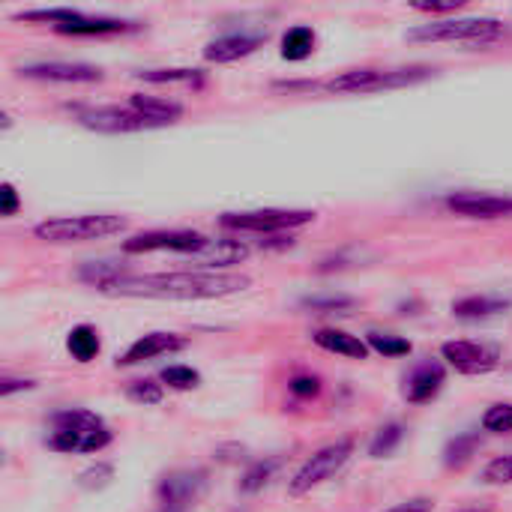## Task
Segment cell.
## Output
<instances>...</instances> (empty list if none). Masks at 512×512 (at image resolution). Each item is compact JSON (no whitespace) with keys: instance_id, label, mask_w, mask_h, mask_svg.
Here are the masks:
<instances>
[{"instance_id":"cell-5","label":"cell","mask_w":512,"mask_h":512,"mask_svg":"<svg viewBox=\"0 0 512 512\" xmlns=\"http://www.w3.org/2000/svg\"><path fill=\"white\" fill-rule=\"evenodd\" d=\"M504 36L498 18H438L408 30L411 42H462V45H492Z\"/></svg>"},{"instance_id":"cell-36","label":"cell","mask_w":512,"mask_h":512,"mask_svg":"<svg viewBox=\"0 0 512 512\" xmlns=\"http://www.w3.org/2000/svg\"><path fill=\"white\" fill-rule=\"evenodd\" d=\"M18 210H21V198H18L15 186L12 183H3L0 186V216L3 219H12V216H18Z\"/></svg>"},{"instance_id":"cell-42","label":"cell","mask_w":512,"mask_h":512,"mask_svg":"<svg viewBox=\"0 0 512 512\" xmlns=\"http://www.w3.org/2000/svg\"><path fill=\"white\" fill-rule=\"evenodd\" d=\"M459 512H492V510H480V507H474V510H459Z\"/></svg>"},{"instance_id":"cell-39","label":"cell","mask_w":512,"mask_h":512,"mask_svg":"<svg viewBox=\"0 0 512 512\" xmlns=\"http://www.w3.org/2000/svg\"><path fill=\"white\" fill-rule=\"evenodd\" d=\"M435 510V501L432 498H408L402 504H393L390 510L384 512H432Z\"/></svg>"},{"instance_id":"cell-22","label":"cell","mask_w":512,"mask_h":512,"mask_svg":"<svg viewBox=\"0 0 512 512\" xmlns=\"http://www.w3.org/2000/svg\"><path fill=\"white\" fill-rule=\"evenodd\" d=\"M66 351L72 354L75 363H93L102 351V339H99V330L90 327V324H78L69 330L66 336Z\"/></svg>"},{"instance_id":"cell-19","label":"cell","mask_w":512,"mask_h":512,"mask_svg":"<svg viewBox=\"0 0 512 512\" xmlns=\"http://www.w3.org/2000/svg\"><path fill=\"white\" fill-rule=\"evenodd\" d=\"M312 342H315L318 348H324V351H330V354H339V357H348V360H366V357L372 354L369 345H366V339L351 336V333L336 330V327L318 330V333L312 336Z\"/></svg>"},{"instance_id":"cell-38","label":"cell","mask_w":512,"mask_h":512,"mask_svg":"<svg viewBox=\"0 0 512 512\" xmlns=\"http://www.w3.org/2000/svg\"><path fill=\"white\" fill-rule=\"evenodd\" d=\"M465 3L462 0H453V3H414L417 12H426V15H456Z\"/></svg>"},{"instance_id":"cell-32","label":"cell","mask_w":512,"mask_h":512,"mask_svg":"<svg viewBox=\"0 0 512 512\" xmlns=\"http://www.w3.org/2000/svg\"><path fill=\"white\" fill-rule=\"evenodd\" d=\"M483 432L492 435H510L512 432V405L510 402H498L483 414Z\"/></svg>"},{"instance_id":"cell-12","label":"cell","mask_w":512,"mask_h":512,"mask_svg":"<svg viewBox=\"0 0 512 512\" xmlns=\"http://www.w3.org/2000/svg\"><path fill=\"white\" fill-rule=\"evenodd\" d=\"M204 492H207L204 471H171L156 486V498H159L162 512H186Z\"/></svg>"},{"instance_id":"cell-35","label":"cell","mask_w":512,"mask_h":512,"mask_svg":"<svg viewBox=\"0 0 512 512\" xmlns=\"http://www.w3.org/2000/svg\"><path fill=\"white\" fill-rule=\"evenodd\" d=\"M288 390L297 399H318L321 396V378L318 375H294L288 381Z\"/></svg>"},{"instance_id":"cell-17","label":"cell","mask_w":512,"mask_h":512,"mask_svg":"<svg viewBox=\"0 0 512 512\" xmlns=\"http://www.w3.org/2000/svg\"><path fill=\"white\" fill-rule=\"evenodd\" d=\"M249 258V246L231 237H219V240H207V246L192 255L189 261L195 264V270H210V273H225V267L243 264Z\"/></svg>"},{"instance_id":"cell-34","label":"cell","mask_w":512,"mask_h":512,"mask_svg":"<svg viewBox=\"0 0 512 512\" xmlns=\"http://www.w3.org/2000/svg\"><path fill=\"white\" fill-rule=\"evenodd\" d=\"M483 483H486V486H510L512 453L510 456H495V459L483 468Z\"/></svg>"},{"instance_id":"cell-21","label":"cell","mask_w":512,"mask_h":512,"mask_svg":"<svg viewBox=\"0 0 512 512\" xmlns=\"http://www.w3.org/2000/svg\"><path fill=\"white\" fill-rule=\"evenodd\" d=\"M512 303L504 297H489V294H471V297H462L453 303V315L456 318H465V321H480V318H492V315H501L507 312Z\"/></svg>"},{"instance_id":"cell-18","label":"cell","mask_w":512,"mask_h":512,"mask_svg":"<svg viewBox=\"0 0 512 512\" xmlns=\"http://www.w3.org/2000/svg\"><path fill=\"white\" fill-rule=\"evenodd\" d=\"M444 384H447V369H444V363H435V360L420 363V366L408 375V381H405V399H408L411 405H429L432 399L441 396Z\"/></svg>"},{"instance_id":"cell-6","label":"cell","mask_w":512,"mask_h":512,"mask_svg":"<svg viewBox=\"0 0 512 512\" xmlns=\"http://www.w3.org/2000/svg\"><path fill=\"white\" fill-rule=\"evenodd\" d=\"M24 21H42L51 24L63 36H105V33H126L135 30V21L123 18H108V15H84L69 6H54V9H30L21 12Z\"/></svg>"},{"instance_id":"cell-27","label":"cell","mask_w":512,"mask_h":512,"mask_svg":"<svg viewBox=\"0 0 512 512\" xmlns=\"http://www.w3.org/2000/svg\"><path fill=\"white\" fill-rule=\"evenodd\" d=\"M135 78H141L147 84H195V87H201L204 72L201 69H144V72H135Z\"/></svg>"},{"instance_id":"cell-20","label":"cell","mask_w":512,"mask_h":512,"mask_svg":"<svg viewBox=\"0 0 512 512\" xmlns=\"http://www.w3.org/2000/svg\"><path fill=\"white\" fill-rule=\"evenodd\" d=\"M132 111H138L141 117H147L156 126H171L183 117V105L171 102V99H159V96H147V93H132L126 102Z\"/></svg>"},{"instance_id":"cell-24","label":"cell","mask_w":512,"mask_h":512,"mask_svg":"<svg viewBox=\"0 0 512 512\" xmlns=\"http://www.w3.org/2000/svg\"><path fill=\"white\" fill-rule=\"evenodd\" d=\"M477 450H480V432L456 435V438H450L447 447H444V465L453 468V471H459V468H465V465L477 456Z\"/></svg>"},{"instance_id":"cell-15","label":"cell","mask_w":512,"mask_h":512,"mask_svg":"<svg viewBox=\"0 0 512 512\" xmlns=\"http://www.w3.org/2000/svg\"><path fill=\"white\" fill-rule=\"evenodd\" d=\"M183 348H186V339L177 333H144L117 357V366H138V363H147V360H156L165 354H177Z\"/></svg>"},{"instance_id":"cell-2","label":"cell","mask_w":512,"mask_h":512,"mask_svg":"<svg viewBox=\"0 0 512 512\" xmlns=\"http://www.w3.org/2000/svg\"><path fill=\"white\" fill-rule=\"evenodd\" d=\"M51 432L45 438V447L54 453H102L105 447H111L114 432L105 426V420L87 408H66L51 414L48 420Z\"/></svg>"},{"instance_id":"cell-37","label":"cell","mask_w":512,"mask_h":512,"mask_svg":"<svg viewBox=\"0 0 512 512\" xmlns=\"http://www.w3.org/2000/svg\"><path fill=\"white\" fill-rule=\"evenodd\" d=\"M36 387V381H30V378H12V375H3L0 378V396L3 399H9V396H15V393H27V390H33Z\"/></svg>"},{"instance_id":"cell-16","label":"cell","mask_w":512,"mask_h":512,"mask_svg":"<svg viewBox=\"0 0 512 512\" xmlns=\"http://www.w3.org/2000/svg\"><path fill=\"white\" fill-rule=\"evenodd\" d=\"M267 42V33H225V36H216L207 42L204 48V60L207 63H234V60H243L249 54H255L261 45Z\"/></svg>"},{"instance_id":"cell-9","label":"cell","mask_w":512,"mask_h":512,"mask_svg":"<svg viewBox=\"0 0 512 512\" xmlns=\"http://www.w3.org/2000/svg\"><path fill=\"white\" fill-rule=\"evenodd\" d=\"M210 237L198 234V231H183V228H174V231H141L129 240H123V252L126 255H147V252H177V255H198L204 246H207Z\"/></svg>"},{"instance_id":"cell-7","label":"cell","mask_w":512,"mask_h":512,"mask_svg":"<svg viewBox=\"0 0 512 512\" xmlns=\"http://www.w3.org/2000/svg\"><path fill=\"white\" fill-rule=\"evenodd\" d=\"M351 456H354V441H351V438H339L336 444L321 447V450L312 453V456L297 468V474L288 480V495H291V498H303V495H309L312 489L324 486L327 480H333V477L348 465Z\"/></svg>"},{"instance_id":"cell-10","label":"cell","mask_w":512,"mask_h":512,"mask_svg":"<svg viewBox=\"0 0 512 512\" xmlns=\"http://www.w3.org/2000/svg\"><path fill=\"white\" fill-rule=\"evenodd\" d=\"M78 123L90 132L102 135H129V132H144V129H159L129 105H99V108H78Z\"/></svg>"},{"instance_id":"cell-8","label":"cell","mask_w":512,"mask_h":512,"mask_svg":"<svg viewBox=\"0 0 512 512\" xmlns=\"http://www.w3.org/2000/svg\"><path fill=\"white\" fill-rule=\"evenodd\" d=\"M315 210H282V207H264V210H243V213H222L219 225L225 231L240 234H288L297 228H306L315 222Z\"/></svg>"},{"instance_id":"cell-23","label":"cell","mask_w":512,"mask_h":512,"mask_svg":"<svg viewBox=\"0 0 512 512\" xmlns=\"http://www.w3.org/2000/svg\"><path fill=\"white\" fill-rule=\"evenodd\" d=\"M315 51V30L306 27V24H297L291 30H285L282 36V57L291 60V63H300L306 57H312Z\"/></svg>"},{"instance_id":"cell-30","label":"cell","mask_w":512,"mask_h":512,"mask_svg":"<svg viewBox=\"0 0 512 512\" xmlns=\"http://www.w3.org/2000/svg\"><path fill=\"white\" fill-rule=\"evenodd\" d=\"M366 345H369V351H375L381 357H408L414 351V345L408 339L393 336V333H369Z\"/></svg>"},{"instance_id":"cell-29","label":"cell","mask_w":512,"mask_h":512,"mask_svg":"<svg viewBox=\"0 0 512 512\" xmlns=\"http://www.w3.org/2000/svg\"><path fill=\"white\" fill-rule=\"evenodd\" d=\"M114 465L111 462H96V465H90V468H84L81 474H78V489L81 492H90V495H96V492H105L111 483H114Z\"/></svg>"},{"instance_id":"cell-28","label":"cell","mask_w":512,"mask_h":512,"mask_svg":"<svg viewBox=\"0 0 512 512\" xmlns=\"http://www.w3.org/2000/svg\"><path fill=\"white\" fill-rule=\"evenodd\" d=\"M300 306L312 315H333V312H351L357 300L348 294H312V297H303Z\"/></svg>"},{"instance_id":"cell-31","label":"cell","mask_w":512,"mask_h":512,"mask_svg":"<svg viewBox=\"0 0 512 512\" xmlns=\"http://www.w3.org/2000/svg\"><path fill=\"white\" fill-rule=\"evenodd\" d=\"M126 399L135 402V405L150 408V405H159V402L165 399V390H162V384H156V381H150V378H141V381H132V384L126 387Z\"/></svg>"},{"instance_id":"cell-14","label":"cell","mask_w":512,"mask_h":512,"mask_svg":"<svg viewBox=\"0 0 512 512\" xmlns=\"http://www.w3.org/2000/svg\"><path fill=\"white\" fill-rule=\"evenodd\" d=\"M21 78L30 81H54V84H93L102 81V69L90 63H66V60H48V63H27L18 69Z\"/></svg>"},{"instance_id":"cell-25","label":"cell","mask_w":512,"mask_h":512,"mask_svg":"<svg viewBox=\"0 0 512 512\" xmlns=\"http://www.w3.org/2000/svg\"><path fill=\"white\" fill-rule=\"evenodd\" d=\"M276 471H279V459H258V462H252V465L243 471V477H240V492H243V495H258V492H264V489L270 486V480L276 477Z\"/></svg>"},{"instance_id":"cell-4","label":"cell","mask_w":512,"mask_h":512,"mask_svg":"<svg viewBox=\"0 0 512 512\" xmlns=\"http://www.w3.org/2000/svg\"><path fill=\"white\" fill-rule=\"evenodd\" d=\"M438 69L432 66H399V69H348L330 81H321L315 87L327 93H381V90H399L414 87L420 81L435 78Z\"/></svg>"},{"instance_id":"cell-1","label":"cell","mask_w":512,"mask_h":512,"mask_svg":"<svg viewBox=\"0 0 512 512\" xmlns=\"http://www.w3.org/2000/svg\"><path fill=\"white\" fill-rule=\"evenodd\" d=\"M252 285L243 273H210V270H171V273H129L117 270L114 276L93 285L108 297H135V300H216L240 294Z\"/></svg>"},{"instance_id":"cell-33","label":"cell","mask_w":512,"mask_h":512,"mask_svg":"<svg viewBox=\"0 0 512 512\" xmlns=\"http://www.w3.org/2000/svg\"><path fill=\"white\" fill-rule=\"evenodd\" d=\"M159 381L168 384L171 390H195L201 384V375L192 366H168V369H162Z\"/></svg>"},{"instance_id":"cell-40","label":"cell","mask_w":512,"mask_h":512,"mask_svg":"<svg viewBox=\"0 0 512 512\" xmlns=\"http://www.w3.org/2000/svg\"><path fill=\"white\" fill-rule=\"evenodd\" d=\"M213 456H216L219 462L228 465V462H243V459H246V450H243L240 444H228V447H219Z\"/></svg>"},{"instance_id":"cell-3","label":"cell","mask_w":512,"mask_h":512,"mask_svg":"<svg viewBox=\"0 0 512 512\" xmlns=\"http://www.w3.org/2000/svg\"><path fill=\"white\" fill-rule=\"evenodd\" d=\"M129 222L114 213H87V216H60V219H45L33 228V234L42 243L51 246H72V243H90V240H105L114 234H123Z\"/></svg>"},{"instance_id":"cell-13","label":"cell","mask_w":512,"mask_h":512,"mask_svg":"<svg viewBox=\"0 0 512 512\" xmlns=\"http://www.w3.org/2000/svg\"><path fill=\"white\" fill-rule=\"evenodd\" d=\"M447 207L465 219H512V195L492 192H453Z\"/></svg>"},{"instance_id":"cell-26","label":"cell","mask_w":512,"mask_h":512,"mask_svg":"<svg viewBox=\"0 0 512 512\" xmlns=\"http://www.w3.org/2000/svg\"><path fill=\"white\" fill-rule=\"evenodd\" d=\"M402 441H405V426H402V423H387V426H381V429L372 435V441H369V456H372V459H387V456H393V453L399 450Z\"/></svg>"},{"instance_id":"cell-11","label":"cell","mask_w":512,"mask_h":512,"mask_svg":"<svg viewBox=\"0 0 512 512\" xmlns=\"http://www.w3.org/2000/svg\"><path fill=\"white\" fill-rule=\"evenodd\" d=\"M441 357L459 375H489L501 363V348L498 345H486V342L456 339V342H444L441 345Z\"/></svg>"},{"instance_id":"cell-41","label":"cell","mask_w":512,"mask_h":512,"mask_svg":"<svg viewBox=\"0 0 512 512\" xmlns=\"http://www.w3.org/2000/svg\"><path fill=\"white\" fill-rule=\"evenodd\" d=\"M0 120H3V132H6V129L12 126V114H9V111H3V117H0Z\"/></svg>"}]
</instances>
